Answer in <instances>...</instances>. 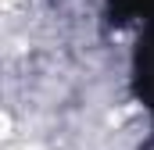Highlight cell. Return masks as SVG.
Wrapping results in <instances>:
<instances>
[{
	"mask_svg": "<svg viewBox=\"0 0 154 150\" xmlns=\"http://www.w3.org/2000/svg\"><path fill=\"white\" fill-rule=\"evenodd\" d=\"M133 93L154 118V22L143 25L133 50Z\"/></svg>",
	"mask_w": 154,
	"mask_h": 150,
	"instance_id": "obj_1",
	"label": "cell"
},
{
	"mask_svg": "<svg viewBox=\"0 0 154 150\" xmlns=\"http://www.w3.org/2000/svg\"><path fill=\"white\" fill-rule=\"evenodd\" d=\"M108 25H129V22H140V25H151L154 22V0H108V11H104Z\"/></svg>",
	"mask_w": 154,
	"mask_h": 150,
	"instance_id": "obj_2",
	"label": "cell"
}]
</instances>
